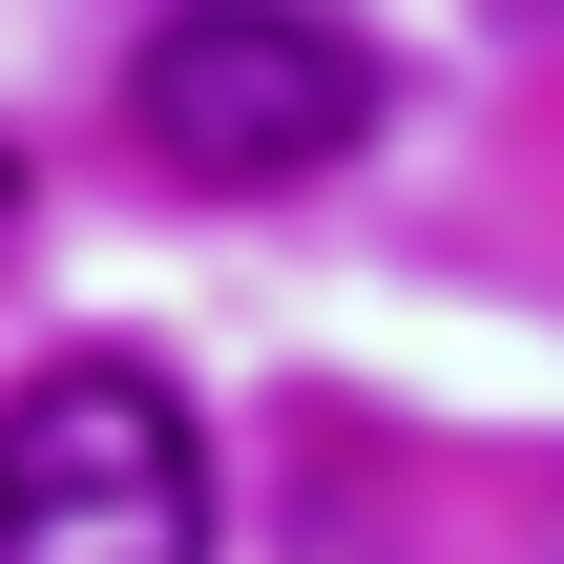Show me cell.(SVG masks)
<instances>
[{"label":"cell","mask_w":564,"mask_h":564,"mask_svg":"<svg viewBox=\"0 0 564 564\" xmlns=\"http://www.w3.org/2000/svg\"><path fill=\"white\" fill-rule=\"evenodd\" d=\"M126 126L188 188H314V167L377 147V42L314 21V0H167L147 63H126Z\"/></svg>","instance_id":"cell-1"},{"label":"cell","mask_w":564,"mask_h":564,"mask_svg":"<svg viewBox=\"0 0 564 564\" xmlns=\"http://www.w3.org/2000/svg\"><path fill=\"white\" fill-rule=\"evenodd\" d=\"M0 564H209V440L147 356H63L0 398Z\"/></svg>","instance_id":"cell-2"}]
</instances>
